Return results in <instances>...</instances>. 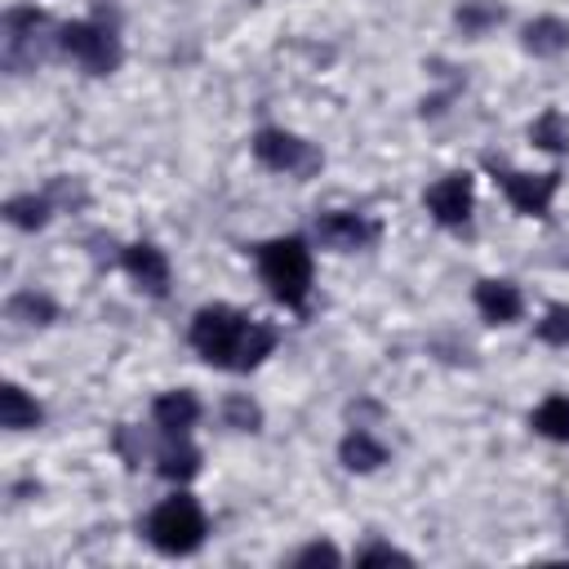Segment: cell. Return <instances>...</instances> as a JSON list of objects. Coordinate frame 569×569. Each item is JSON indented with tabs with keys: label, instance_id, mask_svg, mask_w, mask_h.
I'll return each mask as SVG.
<instances>
[{
	"label": "cell",
	"instance_id": "obj_3",
	"mask_svg": "<svg viewBox=\"0 0 569 569\" xmlns=\"http://www.w3.org/2000/svg\"><path fill=\"white\" fill-rule=\"evenodd\" d=\"M142 529H147V542L160 556H191V551H200V542L209 533V520H204V507L191 493H169L164 502H156L147 511Z\"/></svg>",
	"mask_w": 569,
	"mask_h": 569
},
{
	"label": "cell",
	"instance_id": "obj_19",
	"mask_svg": "<svg viewBox=\"0 0 569 569\" xmlns=\"http://www.w3.org/2000/svg\"><path fill=\"white\" fill-rule=\"evenodd\" d=\"M9 316L22 320V325H49L58 316V307L44 293H13L9 298Z\"/></svg>",
	"mask_w": 569,
	"mask_h": 569
},
{
	"label": "cell",
	"instance_id": "obj_5",
	"mask_svg": "<svg viewBox=\"0 0 569 569\" xmlns=\"http://www.w3.org/2000/svg\"><path fill=\"white\" fill-rule=\"evenodd\" d=\"M253 156L262 169L271 173H289V178H307L320 169V151L311 142H302L289 129H258L253 133Z\"/></svg>",
	"mask_w": 569,
	"mask_h": 569
},
{
	"label": "cell",
	"instance_id": "obj_22",
	"mask_svg": "<svg viewBox=\"0 0 569 569\" xmlns=\"http://www.w3.org/2000/svg\"><path fill=\"white\" fill-rule=\"evenodd\" d=\"M227 422L240 427V431H258L262 409H258L253 400H244V396H231V400H227Z\"/></svg>",
	"mask_w": 569,
	"mask_h": 569
},
{
	"label": "cell",
	"instance_id": "obj_23",
	"mask_svg": "<svg viewBox=\"0 0 569 569\" xmlns=\"http://www.w3.org/2000/svg\"><path fill=\"white\" fill-rule=\"evenodd\" d=\"M356 565H413V556H405L400 547H387V542H369L356 551Z\"/></svg>",
	"mask_w": 569,
	"mask_h": 569
},
{
	"label": "cell",
	"instance_id": "obj_10",
	"mask_svg": "<svg viewBox=\"0 0 569 569\" xmlns=\"http://www.w3.org/2000/svg\"><path fill=\"white\" fill-rule=\"evenodd\" d=\"M471 302H476V311H480L489 325H511V320H520V311H525V298H520V289H516L511 280H480V284L471 289Z\"/></svg>",
	"mask_w": 569,
	"mask_h": 569
},
{
	"label": "cell",
	"instance_id": "obj_16",
	"mask_svg": "<svg viewBox=\"0 0 569 569\" xmlns=\"http://www.w3.org/2000/svg\"><path fill=\"white\" fill-rule=\"evenodd\" d=\"M525 49L538 53V58H551V53L569 49V22H560V18H533L525 27Z\"/></svg>",
	"mask_w": 569,
	"mask_h": 569
},
{
	"label": "cell",
	"instance_id": "obj_14",
	"mask_svg": "<svg viewBox=\"0 0 569 569\" xmlns=\"http://www.w3.org/2000/svg\"><path fill=\"white\" fill-rule=\"evenodd\" d=\"M0 422H4L9 431L40 427V405H36L18 382H4V391H0Z\"/></svg>",
	"mask_w": 569,
	"mask_h": 569
},
{
	"label": "cell",
	"instance_id": "obj_20",
	"mask_svg": "<svg viewBox=\"0 0 569 569\" xmlns=\"http://www.w3.org/2000/svg\"><path fill=\"white\" fill-rule=\"evenodd\" d=\"M498 22H502V9H498L493 0H467V4L458 9V27H462L467 36H480V31L498 27Z\"/></svg>",
	"mask_w": 569,
	"mask_h": 569
},
{
	"label": "cell",
	"instance_id": "obj_12",
	"mask_svg": "<svg viewBox=\"0 0 569 569\" xmlns=\"http://www.w3.org/2000/svg\"><path fill=\"white\" fill-rule=\"evenodd\" d=\"M156 471L164 480H191L200 471V449L187 440V436H164V445L156 449Z\"/></svg>",
	"mask_w": 569,
	"mask_h": 569
},
{
	"label": "cell",
	"instance_id": "obj_2",
	"mask_svg": "<svg viewBox=\"0 0 569 569\" xmlns=\"http://www.w3.org/2000/svg\"><path fill=\"white\" fill-rule=\"evenodd\" d=\"M258 276L276 302L298 311L311 293V249L298 236H276L258 244Z\"/></svg>",
	"mask_w": 569,
	"mask_h": 569
},
{
	"label": "cell",
	"instance_id": "obj_21",
	"mask_svg": "<svg viewBox=\"0 0 569 569\" xmlns=\"http://www.w3.org/2000/svg\"><path fill=\"white\" fill-rule=\"evenodd\" d=\"M538 338L547 347H569V307H547V316L538 320Z\"/></svg>",
	"mask_w": 569,
	"mask_h": 569
},
{
	"label": "cell",
	"instance_id": "obj_8",
	"mask_svg": "<svg viewBox=\"0 0 569 569\" xmlns=\"http://www.w3.org/2000/svg\"><path fill=\"white\" fill-rule=\"evenodd\" d=\"M373 236H378V227L365 213H351V209H329V213L316 218V240L325 249H333V253H356Z\"/></svg>",
	"mask_w": 569,
	"mask_h": 569
},
{
	"label": "cell",
	"instance_id": "obj_4",
	"mask_svg": "<svg viewBox=\"0 0 569 569\" xmlns=\"http://www.w3.org/2000/svg\"><path fill=\"white\" fill-rule=\"evenodd\" d=\"M58 44L89 71V76H111L120 67V40L102 22H67L58 31Z\"/></svg>",
	"mask_w": 569,
	"mask_h": 569
},
{
	"label": "cell",
	"instance_id": "obj_18",
	"mask_svg": "<svg viewBox=\"0 0 569 569\" xmlns=\"http://www.w3.org/2000/svg\"><path fill=\"white\" fill-rule=\"evenodd\" d=\"M529 138H533V147H542V151H569V124H565V116L556 111V107H547L533 124H529Z\"/></svg>",
	"mask_w": 569,
	"mask_h": 569
},
{
	"label": "cell",
	"instance_id": "obj_17",
	"mask_svg": "<svg viewBox=\"0 0 569 569\" xmlns=\"http://www.w3.org/2000/svg\"><path fill=\"white\" fill-rule=\"evenodd\" d=\"M49 213H53V200H49V196H36V191L13 196V200L4 204V218H9L13 227H22V231L44 227V222H49Z\"/></svg>",
	"mask_w": 569,
	"mask_h": 569
},
{
	"label": "cell",
	"instance_id": "obj_1",
	"mask_svg": "<svg viewBox=\"0 0 569 569\" xmlns=\"http://www.w3.org/2000/svg\"><path fill=\"white\" fill-rule=\"evenodd\" d=\"M276 338L280 333L267 320H249L244 311H236L227 302L200 307L187 329V342L196 347L200 360H209L213 369H236V373L258 369L276 351Z\"/></svg>",
	"mask_w": 569,
	"mask_h": 569
},
{
	"label": "cell",
	"instance_id": "obj_24",
	"mask_svg": "<svg viewBox=\"0 0 569 569\" xmlns=\"http://www.w3.org/2000/svg\"><path fill=\"white\" fill-rule=\"evenodd\" d=\"M293 565H342V551H338L333 542H307V547L293 556Z\"/></svg>",
	"mask_w": 569,
	"mask_h": 569
},
{
	"label": "cell",
	"instance_id": "obj_9",
	"mask_svg": "<svg viewBox=\"0 0 569 569\" xmlns=\"http://www.w3.org/2000/svg\"><path fill=\"white\" fill-rule=\"evenodd\" d=\"M120 267L129 271V280L133 284H142L147 293H156V298H164L169 293V258L156 249V244H129L124 253H120Z\"/></svg>",
	"mask_w": 569,
	"mask_h": 569
},
{
	"label": "cell",
	"instance_id": "obj_13",
	"mask_svg": "<svg viewBox=\"0 0 569 569\" xmlns=\"http://www.w3.org/2000/svg\"><path fill=\"white\" fill-rule=\"evenodd\" d=\"M338 458H342V467H347V471H378V467L387 462V445L356 427V431H347V436H342Z\"/></svg>",
	"mask_w": 569,
	"mask_h": 569
},
{
	"label": "cell",
	"instance_id": "obj_7",
	"mask_svg": "<svg viewBox=\"0 0 569 569\" xmlns=\"http://www.w3.org/2000/svg\"><path fill=\"white\" fill-rule=\"evenodd\" d=\"M476 209V187H471V173H445L440 182L427 187V213L440 222V227H462Z\"/></svg>",
	"mask_w": 569,
	"mask_h": 569
},
{
	"label": "cell",
	"instance_id": "obj_11",
	"mask_svg": "<svg viewBox=\"0 0 569 569\" xmlns=\"http://www.w3.org/2000/svg\"><path fill=\"white\" fill-rule=\"evenodd\" d=\"M151 418H156V427H160L164 436H187V431L196 427V418H200V400H196V391H187V387L160 391V396L151 400Z\"/></svg>",
	"mask_w": 569,
	"mask_h": 569
},
{
	"label": "cell",
	"instance_id": "obj_15",
	"mask_svg": "<svg viewBox=\"0 0 569 569\" xmlns=\"http://www.w3.org/2000/svg\"><path fill=\"white\" fill-rule=\"evenodd\" d=\"M529 427L556 445H569V396H547L533 413H529Z\"/></svg>",
	"mask_w": 569,
	"mask_h": 569
},
{
	"label": "cell",
	"instance_id": "obj_6",
	"mask_svg": "<svg viewBox=\"0 0 569 569\" xmlns=\"http://www.w3.org/2000/svg\"><path fill=\"white\" fill-rule=\"evenodd\" d=\"M502 182V196L516 213L525 218H547L551 213V200L560 191V169H547V173H516V169H502L498 173Z\"/></svg>",
	"mask_w": 569,
	"mask_h": 569
}]
</instances>
